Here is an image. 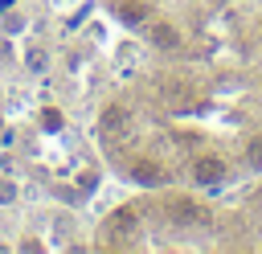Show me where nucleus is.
Masks as SVG:
<instances>
[{
	"label": "nucleus",
	"mask_w": 262,
	"mask_h": 254,
	"mask_svg": "<svg viewBox=\"0 0 262 254\" xmlns=\"http://www.w3.org/2000/svg\"><path fill=\"white\" fill-rule=\"evenodd\" d=\"M127 176H131V180H139V184H147V188H156V184H164V180H168V172H164L156 160H135V164L127 168Z\"/></svg>",
	"instance_id": "nucleus-5"
},
{
	"label": "nucleus",
	"mask_w": 262,
	"mask_h": 254,
	"mask_svg": "<svg viewBox=\"0 0 262 254\" xmlns=\"http://www.w3.org/2000/svg\"><path fill=\"white\" fill-rule=\"evenodd\" d=\"M16 201V184L12 180H0V205H12Z\"/></svg>",
	"instance_id": "nucleus-10"
},
{
	"label": "nucleus",
	"mask_w": 262,
	"mask_h": 254,
	"mask_svg": "<svg viewBox=\"0 0 262 254\" xmlns=\"http://www.w3.org/2000/svg\"><path fill=\"white\" fill-rule=\"evenodd\" d=\"M147 41H151V49H160V53H176V49H180V29L168 25V20H156V25L147 29Z\"/></svg>",
	"instance_id": "nucleus-3"
},
{
	"label": "nucleus",
	"mask_w": 262,
	"mask_h": 254,
	"mask_svg": "<svg viewBox=\"0 0 262 254\" xmlns=\"http://www.w3.org/2000/svg\"><path fill=\"white\" fill-rule=\"evenodd\" d=\"M246 160H250V168H258V172H262V135H254V139H250Z\"/></svg>",
	"instance_id": "nucleus-9"
},
{
	"label": "nucleus",
	"mask_w": 262,
	"mask_h": 254,
	"mask_svg": "<svg viewBox=\"0 0 262 254\" xmlns=\"http://www.w3.org/2000/svg\"><path fill=\"white\" fill-rule=\"evenodd\" d=\"M115 12H119V20H123V25H131V29L147 20V4H143V0H119V4H115Z\"/></svg>",
	"instance_id": "nucleus-6"
},
{
	"label": "nucleus",
	"mask_w": 262,
	"mask_h": 254,
	"mask_svg": "<svg viewBox=\"0 0 262 254\" xmlns=\"http://www.w3.org/2000/svg\"><path fill=\"white\" fill-rule=\"evenodd\" d=\"M225 172H229V164H225L221 156H196V160L188 164V176H192L196 184H221Z\"/></svg>",
	"instance_id": "nucleus-2"
},
{
	"label": "nucleus",
	"mask_w": 262,
	"mask_h": 254,
	"mask_svg": "<svg viewBox=\"0 0 262 254\" xmlns=\"http://www.w3.org/2000/svg\"><path fill=\"white\" fill-rule=\"evenodd\" d=\"M131 123V111L127 107H119V102H111L102 115H98V135H106V139H115L123 127Z\"/></svg>",
	"instance_id": "nucleus-4"
},
{
	"label": "nucleus",
	"mask_w": 262,
	"mask_h": 254,
	"mask_svg": "<svg viewBox=\"0 0 262 254\" xmlns=\"http://www.w3.org/2000/svg\"><path fill=\"white\" fill-rule=\"evenodd\" d=\"M29 70H45V49H29Z\"/></svg>",
	"instance_id": "nucleus-11"
},
{
	"label": "nucleus",
	"mask_w": 262,
	"mask_h": 254,
	"mask_svg": "<svg viewBox=\"0 0 262 254\" xmlns=\"http://www.w3.org/2000/svg\"><path fill=\"white\" fill-rule=\"evenodd\" d=\"M160 94H164V98H172V107H180V111L196 102V94H192L188 86H180V82H164V86H160Z\"/></svg>",
	"instance_id": "nucleus-7"
},
{
	"label": "nucleus",
	"mask_w": 262,
	"mask_h": 254,
	"mask_svg": "<svg viewBox=\"0 0 262 254\" xmlns=\"http://www.w3.org/2000/svg\"><path fill=\"white\" fill-rule=\"evenodd\" d=\"M164 213H168L172 225H184V229H192V225H209V209H205L201 201H192V197H168Z\"/></svg>",
	"instance_id": "nucleus-1"
},
{
	"label": "nucleus",
	"mask_w": 262,
	"mask_h": 254,
	"mask_svg": "<svg viewBox=\"0 0 262 254\" xmlns=\"http://www.w3.org/2000/svg\"><path fill=\"white\" fill-rule=\"evenodd\" d=\"M135 225H139L135 209H119V213L106 221V229H111V234H135Z\"/></svg>",
	"instance_id": "nucleus-8"
}]
</instances>
